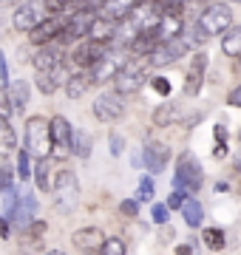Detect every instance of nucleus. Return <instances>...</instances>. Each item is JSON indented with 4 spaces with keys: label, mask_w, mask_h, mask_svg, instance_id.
<instances>
[{
    "label": "nucleus",
    "mask_w": 241,
    "mask_h": 255,
    "mask_svg": "<svg viewBox=\"0 0 241 255\" xmlns=\"http://www.w3.org/2000/svg\"><path fill=\"white\" fill-rule=\"evenodd\" d=\"M51 193H54V207L57 213H74L77 204H80V179H77L74 170H57L54 173V184H51Z\"/></svg>",
    "instance_id": "nucleus-1"
},
{
    "label": "nucleus",
    "mask_w": 241,
    "mask_h": 255,
    "mask_svg": "<svg viewBox=\"0 0 241 255\" xmlns=\"http://www.w3.org/2000/svg\"><path fill=\"white\" fill-rule=\"evenodd\" d=\"M145 65H148V60H145V57H128V60L122 63L120 74H117V80H114V91L120 94L122 100L142 91V85L148 82Z\"/></svg>",
    "instance_id": "nucleus-2"
},
{
    "label": "nucleus",
    "mask_w": 241,
    "mask_h": 255,
    "mask_svg": "<svg viewBox=\"0 0 241 255\" xmlns=\"http://www.w3.org/2000/svg\"><path fill=\"white\" fill-rule=\"evenodd\" d=\"M204 184V170L196 153L190 150H182V156L176 159V176H173V190L176 193H199Z\"/></svg>",
    "instance_id": "nucleus-3"
},
{
    "label": "nucleus",
    "mask_w": 241,
    "mask_h": 255,
    "mask_svg": "<svg viewBox=\"0 0 241 255\" xmlns=\"http://www.w3.org/2000/svg\"><path fill=\"white\" fill-rule=\"evenodd\" d=\"M26 150L34 162L51 156V136H48L46 117H28L26 119Z\"/></svg>",
    "instance_id": "nucleus-4"
},
{
    "label": "nucleus",
    "mask_w": 241,
    "mask_h": 255,
    "mask_svg": "<svg viewBox=\"0 0 241 255\" xmlns=\"http://www.w3.org/2000/svg\"><path fill=\"white\" fill-rule=\"evenodd\" d=\"M46 17H51L46 9V0H23V3L14 6L11 26L17 28V31H23V34H31Z\"/></svg>",
    "instance_id": "nucleus-5"
},
{
    "label": "nucleus",
    "mask_w": 241,
    "mask_h": 255,
    "mask_svg": "<svg viewBox=\"0 0 241 255\" xmlns=\"http://www.w3.org/2000/svg\"><path fill=\"white\" fill-rule=\"evenodd\" d=\"M196 23L204 28L207 37H219V34H224L227 28H233V11H230L227 3H210V6L202 9V14H199Z\"/></svg>",
    "instance_id": "nucleus-6"
},
{
    "label": "nucleus",
    "mask_w": 241,
    "mask_h": 255,
    "mask_svg": "<svg viewBox=\"0 0 241 255\" xmlns=\"http://www.w3.org/2000/svg\"><path fill=\"white\" fill-rule=\"evenodd\" d=\"M48 136H51V156L54 159H65L71 153V142H74V125L65 117H51L48 119ZM48 156V159H51Z\"/></svg>",
    "instance_id": "nucleus-7"
},
{
    "label": "nucleus",
    "mask_w": 241,
    "mask_h": 255,
    "mask_svg": "<svg viewBox=\"0 0 241 255\" xmlns=\"http://www.w3.org/2000/svg\"><path fill=\"white\" fill-rule=\"evenodd\" d=\"M91 111L100 122H108V125H111V122L125 117V100H122L117 91H102L100 97L94 100Z\"/></svg>",
    "instance_id": "nucleus-8"
},
{
    "label": "nucleus",
    "mask_w": 241,
    "mask_h": 255,
    "mask_svg": "<svg viewBox=\"0 0 241 255\" xmlns=\"http://www.w3.org/2000/svg\"><path fill=\"white\" fill-rule=\"evenodd\" d=\"M108 51H111L108 46H100V43H91V40H80V43L71 48V57H68V60L77 65V71H91Z\"/></svg>",
    "instance_id": "nucleus-9"
},
{
    "label": "nucleus",
    "mask_w": 241,
    "mask_h": 255,
    "mask_svg": "<svg viewBox=\"0 0 241 255\" xmlns=\"http://www.w3.org/2000/svg\"><path fill=\"white\" fill-rule=\"evenodd\" d=\"M182 34H185V11L182 9H162L156 40L159 43H170V40H179Z\"/></svg>",
    "instance_id": "nucleus-10"
},
{
    "label": "nucleus",
    "mask_w": 241,
    "mask_h": 255,
    "mask_svg": "<svg viewBox=\"0 0 241 255\" xmlns=\"http://www.w3.org/2000/svg\"><path fill=\"white\" fill-rule=\"evenodd\" d=\"M65 20L68 17H46L43 23H40L31 34H28V40L34 43L37 48H43V46H54L57 40H60V34H63V28H65Z\"/></svg>",
    "instance_id": "nucleus-11"
},
{
    "label": "nucleus",
    "mask_w": 241,
    "mask_h": 255,
    "mask_svg": "<svg viewBox=\"0 0 241 255\" xmlns=\"http://www.w3.org/2000/svg\"><path fill=\"white\" fill-rule=\"evenodd\" d=\"M204 71H207V54L196 51L187 63V74H185V94L187 97H199L204 85Z\"/></svg>",
    "instance_id": "nucleus-12"
},
{
    "label": "nucleus",
    "mask_w": 241,
    "mask_h": 255,
    "mask_svg": "<svg viewBox=\"0 0 241 255\" xmlns=\"http://www.w3.org/2000/svg\"><path fill=\"white\" fill-rule=\"evenodd\" d=\"M190 51V46H187V40H170V43H159L156 48H153V54L148 57V63L153 65H173L176 60H182V57Z\"/></svg>",
    "instance_id": "nucleus-13"
},
{
    "label": "nucleus",
    "mask_w": 241,
    "mask_h": 255,
    "mask_svg": "<svg viewBox=\"0 0 241 255\" xmlns=\"http://www.w3.org/2000/svg\"><path fill=\"white\" fill-rule=\"evenodd\" d=\"M31 65H34L37 74H54V71H60V68H65V54L57 46H43V48L34 51Z\"/></svg>",
    "instance_id": "nucleus-14"
},
{
    "label": "nucleus",
    "mask_w": 241,
    "mask_h": 255,
    "mask_svg": "<svg viewBox=\"0 0 241 255\" xmlns=\"http://www.w3.org/2000/svg\"><path fill=\"white\" fill-rule=\"evenodd\" d=\"M122 63H125V60H122L117 51H108V54L102 57L100 63L94 65L91 71H88V74H91V82H94V85L114 82V80H117V74H120V68H122Z\"/></svg>",
    "instance_id": "nucleus-15"
},
{
    "label": "nucleus",
    "mask_w": 241,
    "mask_h": 255,
    "mask_svg": "<svg viewBox=\"0 0 241 255\" xmlns=\"http://www.w3.org/2000/svg\"><path fill=\"white\" fill-rule=\"evenodd\" d=\"M139 6H142V0H102L97 14L105 20H114V23H122V20H128Z\"/></svg>",
    "instance_id": "nucleus-16"
},
{
    "label": "nucleus",
    "mask_w": 241,
    "mask_h": 255,
    "mask_svg": "<svg viewBox=\"0 0 241 255\" xmlns=\"http://www.w3.org/2000/svg\"><path fill=\"white\" fill-rule=\"evenodd\" d=\"M142 162H145V170L148 173H162L167 167V162H170V147L162 145V142H150L145 150H142Z\"/></svg>",
    "instance_id": "nucleus-17"
},
{
    "label": "nucleus",
    "mask_w": 241,
    "mask_h": 255,
    "mask_svg": "<svg viewBox=\"0 0 241 255\" xmlns=\"http://www.w3.org/2000/svg\"><path fill=\"white\" fill-rule=\"evenodd\" d=\"M71 241H74V247L80 250V253H100L102 241H105V233H102L100 227H80L71 236Z\"/></svg>",
    "instance_id": "nucleus-18"
},
{
    "label": "nucleus",
    "mask_w": 241,
    "mask_h": 255,
    "mask_svg": "<svg viewBox=\"0 0 241 255\" xmlns=\"http://www.w3.org/2000/svg\"><path fill=\"white\" fill-rule=\"evenodd\" d=\"M117 26L120 23H114V20H105V17H94L91 28H88V34H85V40H91V43H100V46H108L111 48V40L114 34H117Z\"/></svg>",
    "instance_id": "nucleus-19"
},
{
    "label": "nucleus",
    "mask_w": 241,
    "mask_h": 255,
    "mask_svg": "<svg viewBox=\"0 0 241 255\" xmlns=\"http://www.w3.org/2000/svg\"><path fill=\"white\" fill-rule=\"evenodd\" d=\"M11 221H17L20 227H23V233L31 227V221H37V199H34L31 193H23V196H20L17 210H14Z\"/></svg>",
    "instance_id": "nucleus-20"
},
{
    "label": "nucleus",
    "mask_w": 241,
    "mask_h": 255,
    "mask_svg": "<svg viewBox=\"0 0 241 255\" xmlns=\"http://www.w3.org/2000/svg\"><path fill=\"white\" fill-rule=\"evenodd\" d=\"M91 74L88 71H74V74H68V80H65L63 85V91L68 100H83L85 94L91 91Z\"/></svg>",
    "instance_id": "nucleus-21"
},
{
    "label": "nucleus",
    "mask_w": 241,
    "mask_h": 255,
    "mask_svg": "<svg viewBox=\"0 0 241 255\" xmlns=\"http://www.w3.org/2000/svg\"><path fill=\"white\" fill-rule=\"evenodd\" d=\"M65 80H68V74H65V68H60L54 74H37L34 77V85H37V91L43 97H51V94H57L65 85Z\"/></svg>",
    "instance_id": "nucleus-22"
},
{
    "label": "nucleus",
    "mask_w": 241,
    "mask_h": 255,
    "mask_svg": "<svg viewBox=\"0 0 241 255\" xmlns=\"http://www.w3.org/2000/svg\"><path fill=\"white\" fill-rule=\"evenodd\" d=\"M6 91H9V100L11 105H14V111H23L28 105V100H31V82L26 80H9V85H6Z\"/></svg>",
    "instance_id": "nucleus-23"
},
{
    "label": "nucleus",
    "mask_w": 241,
    "mask_h": 255,
    "mask_svg": "<svg viewBox=\"0 0 241 255\" xmlns=\"http://www.w3.org/2000/svg\"><path fill=\"white\" fill-rule=\"evenodd\" d=\"M222 51L230 60H241V26H233L222 37Z\"/></svg>",
    "instance_id": "nucleus-24"
},
{
    "label": "nucleus",
    "mask_w": 241,
    "mask_h": 255,
    "mask_svg": "<svg viewBox=\"0 0 241 255\" xmlns=\"http://www.w3.org/2000/svg\"><path fill=\"white\" fill-rule=\"evenodd\" d=\"M94 150V139L88 130H83V128H74V142H71V153L77 156V159H88Z\"/></svg>",
    "instance_id": "nucleus-25"
},
{
    "label": "nucleus",
    "mask_w": 241,
    "mask_h": 255,
    "mask_svg": "<svg viewBox=\"0 0 241 255\" xmlns=\"http://www.w3.org/2000/svg\"><path fill=\"white\" fill-rule=\"evenodd\" d=\"M173 122H179V111L173 102H162L153 108V125L156 128H170Z\"/></svg>",
    "instance_id": "nucleus-26"
},
{
    "label": "nucleus",
    "mask_w": 241,
    "mask_h": 255,
    "mask_svg": "<svg viewBox=\"0 0 241 255\" xmlns=\"http://www.w3.org/2000/svg\"><path fill=\"white\" fill-rule=\"evenodd\" d=\"M31 176H34V184H37L40 193H48V190H51L54 176H51V170H48V159H40V162H34V167H31Z\"/></svg>",
    "instance_id": "nucleus-27"
},
{
    "label": "nucleus",
    "mask_w": 241,
    "mask_h": 255,
    "mask_svg": "<svg viewBox=\"0 0 241 255\" xmlns=\"http://www.w3.org/2000/svg\"><path fill=\"white\" fill-rule=\"evenodd\" d=\"M182 219H185L187 227H202V221H204V207L199 204L196 199H187L185 204H182Z\"/></svg>",
    "instance_id": "nucleus-28"
},
{
    "label": "nucleus",
    "mask_w": 241,
    "mask_h": 255,
    "mask_svg": "<svg viewBox=\"0 0 241 255\" xmlns=\"http://www.w3.org/2000/svg\"><path fill=\"white\" fill-rule=\"evenodd\" d=\"M17 150V136H14V130L6 119H0V159H6Z\"/></svg>",
    "instance_id": "nucleus-29"
},
{
    "label": "nucleus",
    "mask_w": 241,
    "mask_h": 255,
    "mask_svg": "<svg viewBox=\"0 0 241 255\" xmlns=\"http://www.w3.org/2000/svg\"><path fill=\"white\" fill-rule=\"evenodd\" d=\"M202 241L207 250H213V253H222L224 247H227V233L222 227H204L202 233Z\"/></svg>",
    "instance_id": "nucleus-30"
},
{
    "label": "nucleus",
    "mask_w": 241,
    "mask_h": 255,
    "mask_svg": "<svg viewBox=\"0 0 241 255\" xmlns=\"http://www.w3.org/2000/svg\"><path fill=\"white\" fill-rule=\"evenodd\" d=\"M100 255H125V241L120 236H105L100 247Z\"/></svg>",
    "instance_id": "nucleus-31"
},
{
    "label": "nucleus",
    "mask_w": 241,
    "mask_h": 255,
    "mask_svg": "<svg viewBox=\"0 0 241 255\" xmlns=\"http://www.w3.org/2000/svg\"><path fill=\"white\" fill-rule=\"evenodd\" d=\"M17 176L26 182V179H31V156H28V150L23 147V150H17Z\"/></svg>",
    "instance_id": "nucleus-32"
},
{
    "label": "nucleus",
    "mask_w": 241,
    "mask_h": 255,
    "mask_svg": "<svg viewBox=\"0 0 241 255\" xmlns=\"http://www.w3.org/2000/svg\"><path fill=\"white\" fill-rule=\"evenodd\" d=\"M117 210H120L122 219H136V216H139V201L136 199H122Z\"/></svg>",
    "instance_id": "nucleus-33"
},
{
    "label": "nucleus",
    "mask_w": 241,
    "mask_h": 255,
    "mask_svg": "<svg viewBox=\"0 0 241 255\" xmlns=\"http://www.w3.org/2000/svg\"><path fill=\"white\" fill-rule=\"evenodd\" d=\"M108 147H111V156H114V159L125 153V136H122L120 130H111V133H108Z\"/></svg>",
    "instance_id": "nucleus-34"
},
{
    "label": "nucleus",
    "mask_w": 241,
    "mask_h": 255,
    "mask_svg": "<svg viewBox=\"0 0 241 255\" xmlns=\"http://www.w3.org/2000/svg\"><path fill=\"white\" fill-rule=\"evenodd\" d=\"M11 114H14V105H11V100H9V91H6V85H0V119L9 122Z\"/></svg>",
    "instance_id": "nucleus-35"
},
{
    "label": "nucleus",
    "mask_w": 241,
    "mask_h": 255,
    "mask_svg": "<svg viewBox=\"0 0 241 255\" xmlns=\"http://www.w3.org/2000/svg\"><path fill=\"white\" fill-rule=\"evenodd\" d=\"M150 219H153V224H167V221H170L167 204H153V207H150Z\"/></svg>",
    "instance_id": "nucleus-36"
},
{
    "label": "nucleus",
    "mask_w": 241,
    "mask_h": 255,
    "mask_svg": "<svg viewBox=\"0 0 241 255\" xmlns=\"http://www.w3.org/2000/svg\"><path fill=\"white\" fill-rule=\"evenodd\" d=\"M153 199V182H150L148 176L139 179V190H136V201H150Z\"/></svg>",
    "instance_id": "nucleus-37"
},
{
    "label": "nucleus",
    "mask_w": 241,
    "mask_h": 255,
    "mask_svg": "<svg viewBox=\"0 0 241 255\" xmlns=\"http://www.w3.org/2000/svg\"><path fill=\"white\" fill-rule=\"evenodd\" d=\"M26 233H28V238H31V241H40V238L48 233V224L43 219H37V221H31V227H28Z\"/></svg>",
    "instance_id": "nucleus-38"
},
{
    "label": "nucleus",
    "mask_w": 241,
    "mask_h": 255,
    "mask_svg": "<svg viewBox=\"0 0 241 255\" xmlns=\"http://www.w3.org/2000/svg\"><path fill=\"white\" fill-rule=\"evenodd\" d=\"M210 37L204 34V28L199 26V23H193V28H190V40H187V46H204Z\"/></svg>",
    "instance_id": "nucleus-39"
},
{
    "label": "nucleus",
    "mask_w": 241,
    "mask_h": 255,
    "mask_svg": "<svg viewBox=\"0 0 241 255\" xmlns=\"http://www.w3.org/2000/svg\"><path fill=\"white\" fill-rule=\"evenodd\" d=\"M150 88H153L159 97H170V80H167V77H153V80H150Z\"/></svg>",
    "instance_id": "nucleus-40"
},
{
    "label": "nucleus",
    "mask_w": 241,
    "mask_h": 255,
    "mask_svg": "<svg viewBox=\"0 0 241 255\" xmlns=\"http://www.w3.org/2000/svg\"><path fill=\"white\" fill-rule=\"evenodd\" d=\"M11 187H14L11 167H9V164H3V167H0V193H3V190H11Z\"/></svg>",
    "instance_id": "nucleus-41"
},
{
    "label": "nucleus",
    "mask_w": 241,
    "mask_h": 255,
    "mask_svg": "<svg viewBox=\"0 0 241 255\" xmlns=\"http://www.w3.org/2000/svg\"><path fill=\"white\" fill-rule=\"evenodd\" d=\"M187 199H190L187 193H176V190H173V193H170V199H167L165 204H167V210H182V204H185Z\"/></svg>",
    "instance_id": "nucleus-42"
},
{
    "label": "nucleus",
    "mask_w": 241,
    "mask_h": 255,
    "mask_svg": "<svg viewBox=\"0 0 241 255\" xmlns=\"http://www.w3.org/2000/svg\"><path fill=\"white\" fill-rule=\"evenodd\" d=\"M187 3H193V0H156L159 9H182V11H185Z\"/></svg>",
    "instance_id": "nucleus-43"
},
{
    "label": "nucleus",
    "mask_w": 241,
    "mask_h": 255,
    "mask_svg": "<svg viewBox=\"0 0 241 255\" xmlns=\"http://www.w3.org/2000/svg\"><path fill=\"white\" fill-rule=\"evenodd\" d=\"M0 82H3V85H9V65H6L3 51H0Z\"/></svg>",
    "instance_id": "nucleus-44"
},
{
    "label": "nucleus",
    "mask_w": 241,
    "mask_h": 255,
    "mask_svg": "<svg viewBox=\"0 0 241 255\" xmlns=\"http://www.w3.org/2000/svg\"><path fill=\"white\" fill-rule=\"evenodd\" d=\"M227 102H230L233 108H241V85H239V88H236V91L230 94V97H227Z\"/></svg>",
    "instance_id": "nucleus-45"
},
{
    "label": "nucleus",
    "mask_w": 241,
    "mask_h": 255,
    "mask_svg": "<svg viewBox=\"0 0 241 255\" xmlns=\"http://www.w3.org/2000/svg\"><path fill=\"white\" fill-rule=\"evenodd\" d=\"M213 156H216V159H224V156H227V142H216Z\"/></svg>",
    "instance_id": "nucleus-46"
},
{
    "label": "nucleus",
    "mask_w": 241,
    "mask_h": 255,
    "mask_svg": "<svg viewBox=\"0 0 241 255\" xmlns=\"http://www.w3.org/2000/svg\"><path fill=\"white\" fill-rule=\"evenodd\" d=\"M0 238H9V219L0 216Z\"/></svg>",
    "instance_id": "nucleus-47"
},
{
    "label": "nucleus",
    "mask_w": 241,
    "mask_h": 255,
    "mask_svg": "<svg viewBox=\"0 0 241 255\" xmlns=\"http://www.w3.org/2000/svg\"><path fill=\"white\" fill-rule=\"evenodd\" d=\"M216 142H227V130H224V125H216Z\"/></svg>",
    "instance_id": "nucleus-48"
},
{
    "label": "nucleus",
    "mask_w": 241,
    "mask_h": 255,
    "mask_svg": "<svg viewBox=\"0 0 241 255\" xmlns=\"http://www.w3.org/2000/svg\"><path fill=\"white\" fill-rule=\"evenodd\" d=\"M173 255H193V247H190V244H179Z\"/></svg>",
    "instance_id": "nucleus-49"
},
{
    "label": "nucleus",
    "mask_w": 241,
    "mask_h": 255,
    "mask_svg": "<svg viewBox=\"0 0 241 255\" xmlns=\"http://www.w3.org/2000/svg\"><path fill=\"white\" fill-rule=\"evenodd\" d=\"M130 164H133V167H145V162H142V153H133V156H130Z\"/></svg>",
    "instance_id": "nucleus-50"
},
{
    "label": "nucleus",
    "mask_w": 241,
    "mask_h": 255,
    "mask_svg": "<svg viewBox=\"0 0 241 255\" xmlns=\"http://www.w3.org/2000/svg\"><path fill=\"white\" fill-rule=\"evenodd\" d=\"M9 3L11 6H17V3H23V0H0V6H9Z\"/></svg>",
    "instance_id": "nucleus-51"
},
{
    "label": "nucleus",
    "mask_w": 241,
    "mask_h": 255,
    "mask_svg": "<svg viewBox=\"0 0 241 255\" xmlns=\"http://www.w3.org/2000/svg\"><path fill=\"white\" fill-rule=\"evenodd\" d=\"M46 255H65L63 250H51V253H46Z\"/></svg>",
    "instance_id": "nucleus-52"
},
{
    "label": "nucleus",
    "mask_w": 241,
    "mask_h": 255,
    "mask_svg": "<svg viewBox=\"0 0 241 255\" xmlns=\"http://www.w3.org/2000/svg\"><path fill=\"white\" fill-rule=\"evenodd\" d=\"M230 3H241V0H230Z\"/></svg>",
    "instance_id": "nucleus-53"
}]
</instances>
